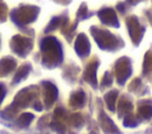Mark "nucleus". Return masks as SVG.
<instances>
[{"instance_id":"a878e982","label":"nucleus","mask_w":152,"mask_h":134,"mask_svg":"<svg viewBox=\"0 0 152 134\" xmlns=\"http://www.w3.org/2000/svg\"><path fill=\"white\" fill-rule=\"evenodd\" d=\"M50 128L56 133V134H66V127L62 121L58 120H52L50 122Z\"/></svg>"},{"instance_id":"6ab92c4d","label":"nucleus","mask_w":152,"mask_h":134,"mask_svg":"<svg viewBox=\"0 0 152 134\" xmlns=\"http://www.w3.org/2000/svg\"><path fill=\"white\" fill-rule=\"evenodd\" d=\"M118 96H119V91L116 89L114 90H110L108 92H106L103 95V100L106 102V106L107 108L110 110V111H115V106H116V100H118Z\"/></svg>"},{"instance_id":"58836bf2","label":"nucleus","mask_w":152,"mask_h":134,"mask_svg":"<svg viewBox=\"0 0 152 134\" xmlns=\"http://www.w3.org/2000/svg\"><path fill=\"white\" fill-rule=\"evenodd\" d=\"M68 134H76V133H74V132H69Z\"/></svg>"},{"instance_id":"dca6fc26","label":"nucleus","mask_w":152,"mask_h":134,"mask_svg":"<svg viewBox=\"0 0 152 134\" xmlns=\"http://www.w3.org/2000/svg\"><path fill=\"white\" fill-rule=\"evenodd\" d=\"M31 70H32V65H31L30 63H24L21 66H19V69H18L17 72L14 74V77H13V79H12V84L15 85V84L23 82L24 79H26L27 76L30 75Z\"/></svg>"},{"instance_id":"0eeeda50","label":"nucleus","mask_w":152,"mask_h":134,"mask_svg":"<svg viewBox=\"0 0 152 134\" xmlns=\"http://www.w3.org/2000/svg\"><path fill=\"white\" fill-rule=\"evenodd\" d=\"M10 47L15 55H18L21 58H25L32 51L33 40H32V38L15 34L10 40Z\"/></svg>"},{"instance_id":"473e14b6","label":"nucleus","mask_w":152,"mask_h":134,"mask_svg":"<svg viewBox=\"0 0 152 134\" xmlns=\"http://www.w3.org/2000/svg\"><path fill=\"white\" fill-rule=\"evenodd\" d=\"M144 15H145L147 23L152 26V8H146V9L144 11Z\"/></svg>"},{"instance_id":"9d476101","label":"nucleus","mask_w":152,"mask_h":134,"mask_svg":"<svg viewBox=\"0 0 152 134\" xmlns=\"http://www.w3.org/2000/svg\"><path fill=\"white\" fill-rule=\"evenodd\" d=\"M42 85H43V91H44V104H45V108L50 109L53 106V103L57 101V98H58V89L50 81H43Z\"/></svg>"},{"instance_id":"f3484780","label":"nucleus","mask_w":152,"mask_h":134,"mask_svg":"<svg viewBox=\"0 0 152 134\" xmlns=\"http://www.w3.org/2000/svg\"><path fill=\"white\" fill-rule=\"evenodd\" d=\"M133 109V103L132 101L127 97V96H122L119 101V104H118V115L119 117H122L127 114H129Z\"/></svg>"},{"instance_id":"39448f33","label":"nucleus","mask_w":152,"mask_h":134,"mask_svg":"<svg viewBox=\"0 0 152 134\" xmlns=\"http://www.w3.org/2000/svg\"><path fill=\"white\" fill-rule=\"evenodd\" d=\"M114 76L116 79V83L119 85H124L127 79L131 77L133 69H132V59L127 56H122L119 59L115 60L113 66Z\"/></svg>"},{"instance_id":"cd10ccee","label":"nucleus","mask_w":152,"mask_h":134,"mask_svg":"<svg viewBox=\"0 0 152 134\" xmlns=\"http://www.w3.org/2000/svg\"><path fill=\"white\" fill-rule=\"evenodd\" d=\"M112 83H113V76H112V74L109 71H106L104 75H103V77H102V81H101V89L103 90L104 88L110 87Z\"/></svg>"},{"instance_id":"5701e85b","label":"nucleus","mask_w":152,"mask_h":134,"mask_svg":"<svg viewBox=\"0 0 152 134\" xmlns=\"http://www.w3.org/2000/svg\"><path fill=\"white\" fill-rule=\"evenodd\" d=\"M69 122H70V125H71L74 128H76V129L83 128V126H84V123H86V121H84V119H83V116H82L81 113H72V114H70V116H69Z\"/></svg>"},{"instance_id":"72a5a7b5","label":"nucleus","mask_w":152,"mask_h":134,"mask_svg":"<svg viewBox=\"0 0 152 134\" xmlns=\"http://www.w3.org/2000/svg\"><path fill=\"white\" fill-rule=\"evenodd\" d=\"M6 87L2 84V83H0V104L4 102V100H5V96H6Z\"/></svg>"},{"instance_id":"f8f14e48","label":"nucleus","mask_w":152,"mask_h":134,"mask_svg":"<svg viewBox=\"0 0 152 134\" xmlns=\"http://www.w3.org/2000/svg\"><path fill=\"white\" fill-rule=\"evenodd\" d=\"M99 125L104 134H122L114 123V121L103 110H100L99 113Z\"/></svg>"},{"instance_id":"e433bc0d","label":"nucleus","mask_w":152,"mask_h":134,"mask_svg":"<svg viewBox=\"0 0 152 134\" xmlns=\"http://www.w3.org/2000/svg\"><path fill=\"white\" fill-rule=\"evenodd\" d=\"M53 1L59 4V5H63V6H66V5H69L71 2V0H53Z\"/></svg>"},{"instance_id":"aec40b11","label":"nucleus","mask_w":152,"mask_h":134,"mask_svg":"<svg viewBox=\"0 0 152 134\" xmlns=\"http://www.w3.org/2000/svg\"><path fill=\"white\" fill-rule=\"evenodd\" d=\"M142 75L145 77H152V46L145 53L142 62Z\"/></svg>"},{"instance_id":"423d86ee","label":"nucleus","mask_w":152,"mask_h":134,"mask_svg":"<svg viewBox=\"0 0 152 134\" xmlns=\"http://www.w3.org/2000/svg\"><path fill=\"white\" fill-rule=\"evenodd\" d=\"M126 26H127V32L129 34V38L133 43L134 46H138L145 34L146 27L141 24L139 18L137 15H129L126 18Z\"/></svg>"},{"instance_id":"f257e3e1","label":"nucleus","mask_w":152,"mask_h":134,"mask_svg":"<svg viewBox=\"0 0 152 134\" xmlns=\"http://www.w3.org/2000/svg\"><path fill=\"white\" fill-rule=\"evenodd\" d=\"M39 50L42 56V65L48 69L57 68L63 62V49L59 40L55 37L48 36L39 42Z\"/></svg>"},{"instance_id":"7c9ffc66","label":"nucleus","mask_w":152,"mask_h":134,"mask_svg":"<svg viewBox=\"0 0 152 134\" xmlns=\"http://www.w3.org/2000/svg\"><path fill=\"white\" fill-rule=\"evenodd\" d=\"M48 126H49V123H48V115H44V116H42L39 119L38 123H37V129L43 132V130H45L48 128Z\"/></svg>"},{"instance_id":"ea45409f","label":"nucleus","mask_w":152,"mask_h":134,"mask_svg":"<svg viewBox=\"0 0 152 134\" xmlns=\"http://www.w3.org/2000/svg\"><path fill=\"white\" fill-rule=\"evenodd\" d=\"M1 134H5V133H1Z\"/></svg>"},{"instance_id":"2eb2a0df","label":"nucleus","mask_w":152,"mask_h":134,"mask_svg":"<svg viewBox=\"0 0 152 134\" xmlns=\"http://www.w3.org/2000/svg\"><path fill=\"white\" fill-rule=\"evenodd\" d=\"M15 68H17V60L13 57L11 56L2 57L0 59V77L8 76L11 72L14 71Z\"/></svg>"},{"instance_id":"1a4fd4ad","label":"nucleus","mask_w":152,"mask_h":134,"mask_svg":"<svg viewBox=\"0 0 152 134\" xmlns=\"http://www.w3.org/2000/svg\"><path fill=\"white\" fill-rule=\"evenodd\" d=\"M96 14H97L100 21L103 25L110 26V27H115V28L120 27V21H119V18H118L116 12H115L114 8H112V7H102L101 9L97 11Z\"/></svg>"},{"instance_id":"393cba45","label":"nucleus","mask_w":152,"mask_h":134,"mask_svg":"<svg viewBox=\"0 0 152 134\" xmlns=\"http://www.w3.org/2000/svg\"><path fill=\"white\" fill-rule=\"evenodd\" d=\"M94 14H95V12H89V11H88V7H87V4L82 2L81 6H80L78 9H77V13H76V19H77L76 21L88 19V18H90V17L94 15Z\"/></svg>"},{"instance_id":"4be33fe9","label":"nucleus","mask_w":152,"mask_h":134,"mask_svg":"<svg viewBox=\"0 0 152 134\" xmlns=\"http://www.w3.org/2000/svg\"><path fill=\"white\" fill-rule=\"evenodd\" d=\"M128 90L131 92H134V94H146L148 91V88L145 87L141 82V78L139 77H135L128 85Z\"/></svg>"},{"instance_id":"7ed1b4c3","label":"nucleus","mask_w":152,"mask_h":134,"mask_svg":"<svg viewBox=\"0 0 152 134\" xmlns=\"http://www.w3.org/2000/svg\"><path fill=\"white\" fill-rule=\"evenodd\" d=\"M40 8L38 6L33 5H20L17 8H13L10 12L11 20L20 28H24L28 24H32L36 21Z\"/></svg>"},{"instance_id":"c9c22d12","label":"nucleus","mask_w":152,"mask_h":134,"mask_svg":"<svg viewBox=\"0 0 152 134\" xmlns=\"http://www.w3.org/2000/svg\"><path fill=\"white\" fill-rule=\"evenodd\" d=\"M142 1H146V0H126L125 2L127 4L128 7H133V6H135V5H138V4L142 2Z\"/></svg>"},{"instance_id":"4468645a","label":"nucleus","mask_w":152,"mask_h":134,"mask_svg":"<svg viewBox=\"0 0 152 134\" xmlns=\"http://www.w3.org/2000/svg\"><path fill=\"white\" fill-rule=\"evenodd\" d=\"M69 106L72 109H82L86 106V92L82 89L72 91L69 97Z\"/></svg>"},{"instance_id":"f704fd0d","label":"nucleus","mask_w":152,"mask_h":134,"mask_svg":"<svg viewBox=\"0 0 152 134\" xmlns=\"http://www.w3.org/2000/svg\"><path fill=\"white\" fill-rule=\"evenodd\" d=\"M32 108H33L36 111H42V110H43V104H42V102L39 101V98L34 101V103L32 104Z\"/></svg>"},{"instance_id":"20e7f679","label":"nucleus","mask_w":152,"mask_h":134,"mask_svg":"<svg viewBox=\"0 0 152 134\" xmlns=\"http://www.w3.org/2000/svg\"><path fill=\"white\" fill-rule=\"evenodd\" d=\"M39 97V88L37 85H30L23 88L13 98L10 107L19 111L20 109H25L27 107H32L36 100Z\"/></svg>"},{"instance_id":"c756f323","label":"nucleus","mask_w":152,"mask_h":134,"mask_svg":"<svg viewBox=\"0 0 152 134\" xmlns=\"http://www.w3.org/2000/svg\"><path fill=\"white\" fill-rule=\"evenodd\" d=\"M8 15V8L7 5L4 2V0H0V23H5Z\"/></svg>"},{"instance_id":"ddd939ff","label":"nucleus","mask_w":152,"mask_h":134,"mask_svg":"<svg viewBox=\"0 0 152 134\" xmlns=\"http://www.w3.org/2000/svg\"><path fill=\"white\" fill-rule=\"evenodd\" d=\"M137 117L139 121H148L152 117V101H140L138 103Z\"/></svg>"},{"instance_id":"bb28decb","label":"nucleus","mask_w":152,"mask_h":134,"mask_svg":"<svg viewBox=\"0 0 152 134\" xmlns=\"http://www.w3.org/2000/svg\"><path fill=\"white\" fill-rule=\"evenodd\" d=\"M122 123H124V126H125V127H128V128H134V127H137V126H138L139 120H138V117H137V116H134L132 113H129V114L125 115Z\"/></svg>"},{"instance_id":"4c0bfd02","label":"nucleus","mask_w":152,"mask_h":134,"mask_svg":"<svg viewBox=\"0 0 152 134\" xmlns=\"http://www.w3.org/2000/svg\"><path fill=\"white\" fill-rule=\"evenodd\" d=\"M88 134H99V132H97V130H96V129H90V130H89V133H88Z\"/></svg>"},{"instance_id":"9b49d317","label":"nucleus","mask_w":152,"mask_h":134,"mask_svg":"<svg viewBox=\"0 0 152 134\" xmlns=\"http://www.w3.org/2000/svg\"><path fill=\"white\" fill-rule=\"evenodd\" d=\"M74 49H75V51H76V53L80 58H86V57L89 56L91 46H90V42H89L88 37L84 33L77 34Z\"/></svg>"},{"instance_id":"a211bd4d","label":"nucleus","mask_w":152,"mask_h":134,"mask_svg":"<svg viewBox=\"0 0 152 134\" xmlns=\"http://www.w3.org/2000/svg\"><path fill=\"white\" fill-rule=\"evenodd\" d=\"M78 71H80L78 66H76V65H74V64H70V65H68V66L64 69V71H63V78H64L65 81H68L69 83L72 84V83H75V82L77 81Z\"/></svg>"},{"instance_id":"6e6552de","label":"nucleus","mask_w":152,"mask_h":134,"mask_svg":"<svg viewBox=\"0 0 152 134\" xmlns=\"http://www.w3.org/2000/svg\"><path fill=\"white\" fill-rule=\"evenodd\" d=\"M100 65V60L97 57H94L90 59L83 71V81H86L93 89H97V78H96V72L97 68Z\"/></svg>"},{"instance_id":"f03ea898","label":"nucleus","mask_w":152,"mask_h":134,"mask_svg":"<svg viewBox=\"0 0 152 134\" xmlns=\"http://www.w3.org/2000/svg\"><path fill=\"white\" fill-rule=\"evenodd\" d=\"M90 33L95 43L97 44V46L103 51L116 52L125 46V42L122 40V38L112 33L107 28H101L99 26H91Z\"/></svg>"},{"instance_id":"c85d7f7f","label":"nucleus","mask_w":152,"mask_h":134,"mask_svg":"<svg viewBox=\"0 0 152 134\" xmlns=\"http://www.w3.org/2000/svg\"><path fill=\"white\" fill-rule=\"evenodd\" d=\"M66 117V110L63 108V107H57L55 109V113H53V120H58V121H62Z\"/></svg>"},{"instance_id":"b1692460","label":"nucleus","mask_w":152,"mask_h":134,"mask_svg":"<svg viewBox=\"0 0 152 134\" xmlns=\"http://www.w3.org/2000/svg\"><path fill=\"white\" fill-rule=\"evenodd\" d=\"M63 18H64V15L53 17V18L50 20V23L46 25V27L44 28V32H45V33H49V32H52V31L59 28L61 25H62V23H63Z\"/></svg>"},{"instance_id":"412c9836","label":"nucleus","mask_w":152,"mask_h":134,"mask_svg":"<svg viewBox=\"0 0 152 134\" xmlns=\"http://www.w3.org/2000/svg\"><path fill=\"white\" fill-rule=\"evenodd\" d=\"M34 120V114L32 113H28V111H25V113H21L17 120H15V125L19 127V128H27L32 121Z\"/></svg>"},{"instance_id":"2f4dec72","label":"nucleus","mask_w":152,"mask_h":134,"mask_svg":"<svg viewBox=\"0 0 152 134\" xmlns=\"http://www.w3.org/2000/svg\"><path fill=\"white\" fill-rule=\"evenodd\" d=\"M129 7L127 6V4L126 2H124V1H120V2H118L116 4V9L121 13V14H125L126 12H127V9H128Z\"/></svg>"}]
</instances>
